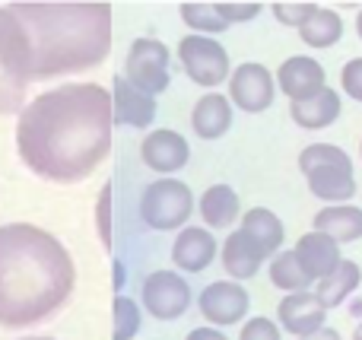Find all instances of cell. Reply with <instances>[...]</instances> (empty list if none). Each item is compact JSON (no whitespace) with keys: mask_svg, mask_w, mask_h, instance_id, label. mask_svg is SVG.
<instances>
[{"mask_svg":"<svg viewBox=\"0 0 362 340\" xmlns=\"http://www.w3.org/2000/svg\"><path fill=\"white\" fill-rule=\"evenodd\" d=\"M112 127V93L99 83H67L23 108L16 150L35 175L70 184L105 163Z\"/></svg>","mask_w":362,"mask_h":340,"instance_id":"1","label":"cell"},{"mask_svg":"<svg viewBox=\"0 0 362 340\" xmlns=\"http://www.w3.org/2000/svg\"><path fill=\"white\" fill-rule=\"evenodd\" d=\"M74 283V258L51 233L29 223L0 226V324L25 328L48 318Z\"/></svg>","mask_w":362,"mask_h":340,"instance_id":"2","label":"cell"},{"mask_svg":"<svg viewBox=\"0 0 362 340\" xmlns=\"http://www.w3.org/2000/svg\"><path fill=\"white\" fill-rule=\"evenodd\" d=\"M32 51V80L89 70L112 51L108 4H10Z\"/></svg>","mask_w":362,"mask_h":340,"instance_id":"3","label":"cell"},{"mask_svg":"<svg viewBox=\"0 0 362 340\" xmlns=\"http://www.w3.org/2000/svg\"><path fill=\"white\" fill-rule=\"evenodd\" d=\"M32 83V51L19 19L10 6H0V115L23 112L25 89Z\"/></svg>","mask_w":362,"mask_h":340,"instance_id":"4","label":"cell"},{"mask_svg":"<svg viewBox=\"0 0 362 340\" xmlns=\"http://www.w3.org/2000/svg\"><path fill=\"white\" fill-rule=\"evenodd\" d=\"M194 213V194L185 182L178 178H159L140 197V216L150 229L169 233L181 229Z\"/></svg>","mask_w":362,"mask_h":340,"instance_id":"5","label":"cell"},{"mask_svg":"<svg viewBox=\"0 0 362 340\" xmlns=\"http://www.w3.org/2000/svg\"><path fill=\"white\" fill-rule=\"evenodd\" d=\"M178 57H181V67L185 74L191 76L197 86L213 89L216 93L219 83H229L232 74V64H229V51L216 42V38H206V35H185L178 42Z\"/></svg>","mask_w":362,"mask_h":340,"instance_id":"6","label":"cell"},{"mask_svg":"<svg viewBox=\"0 0 362 340\" xmlns=\"http://www.w3.org/2000/svg\"><path fill=\"white\" fill-rule=\"evenodd\" d=\"M169 64L172 54L159 38H137L131 45V51H127L124 80L140 93L159 95L169 89Z\"/></svg>","mask_w":362,"mask_h":340,"instance_id":"7","label":"cell"},{"mask_svg":"<svg viewBox=\"0 0 362 340\" xmlns=\"http://www.w3.org/2000/svg\"><path fill=\"white\" fill-rule=\"evenodd\" d=\"M197 305L200 315L210 322V328H232V324L245 322V315L251 309V296L235 280H213V283L204 286Z\"/></svg>","mask_w":362,"mask_h":340,"instance_id":"8","label":"cell"},{"mask_svg":"<svg viewBox=\"0 0 362 340\" xmlns=\"http://www.w3.org/2000/svg\"><path fill=\"white\" fill-rule=\"evenodd\" d=\"M276 95V80L264 64H238L229 74V102L248 115H257L264 108L274 105Z\"/></svg>","mask_w":362,"mask_h":340,"instance_id":"9","label":"cell"},{"mask_svg":"<svg viewBox=\"0 0 362 340\" xmlns=\"http://www.w3.org/2000/svg\"><path fill=\"white\" fill-rule=\"evenodd\" d=\"M144 305L159 322H175L191 305V286L175 271H156L144 280Z\"/></svg>","mask_w":362,"mask_h":340,"instance_id":"10","label":"cell"},{"mask_svg":"<svg viewBox=\"0 0 362 340\" xmlns=\"http://www.w3.org/2000/svg\"><path fill=\"white\" fill-rule=\"evenodd\" d=\"M274 80H276V86L289 95V102H305L327 86V74H325V67H321V61H315V57H308V54L286 57Z\"/></svg>","mask_w":362,"mask_h":340,"instance_id":"11","label":"cell"},{"mask_svg":"<svg viewBox=\"0 0 362 340\" xmlns=\"http://www.w3.org/2000/svg\"><path fill=\"white\" fill-rule=\"evenodd\" d=\"M140 156H144V163L150 165L153 172H159V175H172V172L185 169L187 159H191V146H187V140L181 137L178 131H169V127H163V131H153L144 137V143H140Z\"/></svg>","mask_w":362,"mask_h":340,"instance_id":"12","label":"cell"},{"mask_svg":"<svg viewBox=\"0 0 362 340\" xmlns=\"http://www.w3.org/2000/svg\"><path fill=\"white\" fill-rule=\"evenodd\" d=\"M276 322H280V331L293 337H305L315 334L318 328H325L327 322V309L315 299V293H289L280 305H276Z\"/></svg>","mask_w":362,"mask_h":340,"instance_id":"13","label":"cell"},{"mask_svg":"<svg viewBox=\"0 0 362 340\" xmlns=\"http://www.w3.org/2000/svg\"><path fill=\"white\" fill-rule=\"evenodd\" d=\"M216 235L206 226H185L175 235V245H172V261L178 264V271L185 274H200L216 261Z\"/></svg>","mask_w":362,"mask_h":340,"instance_id":"14","label":"cell"},{"mask_svg":"<svg viewBox=\"0 0 362 340\" xmlns=\"http://www.w3.org/2000/svg\"><path fill=\"white\" fill-rule=\"evenodd\" d=\"M293 254H296V261L302 264V271L308 274L312 283H318V280H325L327 274H334L340 267V261H344L337 242L327 239V235H321V233H315V229L296 242Z\"/></svg>","mask_w":362,"mask_h":340,"instance_id":"15","label":"cell"},{"mask_svg":"<svg viewBox=\"0 0 362 340\" xmlns=\"http://www.w3.org/2000/svg\"><path fill=\"white\" fill-rule=\"evenodd\" d=\"M112 118L115 124L127 127H150L156 118V99L134 89L124 76H115L112 86Z\"/></svg>","mask_w":362,"mask_h":340,"instance_id":"16","label":"cell"},{"mask_svg":"<svg viewBox=\"0 0 362 340\" xmlns=\"http://www.w3.org/2000/svg\"><path fill=\"white\" fill-rule=\"evenodd\" d=\"M264 261H267V254H264L261 245H257L255 239H248L242 229H235V233L226 239V245H223V267H226V274H229L235 283L257 277V274H261V267H264Z\"/></svg>","mask_w":362,"mask_h":340,"instance_id":"17","label":"cell"},{"mask_svg":"<svg viewBox=\"0 0 362 340\" xmlns=\"http://www.w3.org/2000/svg\"><path fill=\"white\" fill-rule=\"evenodd\" d=\"M340 112H344V102H340L337 89H331V86L315 93L312 99L289 105V115H293V121L302 131H325V127H331L340 118Z\"/></svg>","mask_w":362,"mask_h":340,"instance_id":"18","label":"cell"},{"mask_svg":"<svg viewBox=\"0 0 362 340\" xmlns=\"http://www.w3.org/2000/svg\"><path fill=\"white\" fill-rule=\"evenodd\" d=\"M315 233L334 239L337 245H350L362 239V207L356 204H334L315 213Z\"/></svg>","mask_w":362,"mask_h":340,"instance_id":"19","label":"cell"},{"mask_svg":"<svg viewBox=\"0 0 362 340\" xmlns=\"http://www.w3.org/2000/svg\"><path fill=\"white\" fill-rule=\"evenodd\" d=\"M191 127L197 137L204 140H219L223 134H229L232 127V102L223 93H206L197 99L191 112Z\"/></svg>","mask_w":362,"mask_h":340,"instance_id":"20","label":"cell"},{"mask_svg":"<svg viewBox=\"0 0 362 340\" xmlns=\"http://www.w3.org/2000/svg\"><path fill=\"white\" fill-rule=\"evenodd\" d=\"M305 178H308V191H312L318 201H325L327 207H334V204H350L359 191L356 178H353V169H340V165L315 169V172H308Z\"/></svg>","mask_w":362,"mask_h":340,"instance_id":"21","label":"cell"},{"mask_svg":"<svg viewBox=\"0 0 362 340\" xmlns=\"http://www.w3.org/2000/svg\"><path fill=\"white\" fill-rule=\"evenodd\" d=\"M197 210H200V216H204L206 229H229L232 223L242 216V201H238L232 184H210V188L200 194Z\"/></svg>","mask_w":362,"mask_h":340,"instance_id":"22","label":"cell"},{"mask_svg":"<svg viewBox=\"0 0 362 340\" xmlns=\"http://www.w3.org/2000/svg\"><path fill=\"white\" fill-rule=\"evenodd\" d=\"M242 233L248 239H255L261 245V252L267 258H274L276 252H283V239H286V229H283L280 216L267 207H251L242 213Z\"/></svg>","mask_w":362,"mask_h":340,"instance_id":"23","label":"cell"},{"mask_svg":"<svg viewBox=\"0 0 362 340\" xmlns=\"http://www.w3.org/2000/svg\"><path fill=\"white\" fill-rule=\"evenodd\" d=\"M359 283H362V267L356 264V261H346L344 258L337 271L327 274L325 280H318V283H315V299H318V303L331 312V309H337V305H344L346 299L359 290Z\"/></svg>","mask_w":362,"mask_h":340,"instance_id":"24","label":"cell"},{"mask_svg":"<svg viewBox=\"0 0 362 340\" xmlns=\"http://www.w3.org/2000/svg\"><path fill=\"white\" fill-rule=\"evenodd\" d=\"M299 38L308 48H331V45H337L344 38V19H340L337 10L318 6V13L299 29Z\"/></svg>","mask_w":362,"mask_h":340,"instance_id":"25","label":"cell"},{"mask_svg":"<svg viewBox=\"0 0 362 340\" xmlns=\"http://www.w3.org/2000/svg\"><path fill=\"white\" fill-rule=\"evenodd\" d=\"M270 283L276 286V290H283L289 296V293H308V286H315L312 280H308V274L302 271V264L296 261L293 252H276L274 258H270Z\"/></svg>","mask_w":362,"mask_h":340,"instance_id":"26","label":"cell"},{"mask_svg":"<svg viewBox=\"0 0 362 340\" xmlns=\"http://www.w3.org/2000/svg\"><path fill=\"white\" fill-rule=\"evenodd\" d=\"M181 19L185 25L194 32V35H206L216 38L219 32H226L229 25L223 23V16L216 13V4H181Z\"/></svg>","mask_w":362,"mask_h":340,"instance_id":"27","label":"cell"},{"mask_svg":"<svg viewBox=\"0 0 362 340\" xmlns=\"http://www.w3.org/2000/svg\"><path fill=\"white\" fill-rule=\"evenodd\" d=\"M327 165H340V169H353V159L346 156V150L334 143H312L299 153V169L305 172H315V169H327Z\"/></svg>","mask_w":362,"mask_h":340,"instance_id":"28","label":"cell"},{"mask_svg":"<svg viewBox=\"0 0 362 340\" xmlns=\"http://www.w3.org/2000/svg\"><path fill=\"white\" fill-rule=\"evenodd\" d=\"M112 334L115 340H131V337H137V331H140V309H137V303L134 299H127V296H118L115 299V305H112Z\"/></svg>","mask_w":362,"mask_h":340,"instance_id":"29","label":"cell"},{"mask_svg":"<svg viewBox=\"0 0 362 340\" xmlns=\"http://www.w3.org/2000/svg\"><path fill=\"white\" fill-rule=\"evenodd\" d=\"M270 10H274L276 23L293 25V29H302V25L318 13V4H286V0H280V4H270Z\"/></svg>","mask_w":362,"mask_h":340,"instance_id":"30","label":"cell"},{"mask_svg":"<svg viewBox=\"0 0 362 340\" xmlns=\"http://www.w3.org/2000/svg\"><path fill=\"white\" fill-rule=\"evenodd\" d=\"M238 340H283V331H280V324L270 322V318L255 315V318H248V322L242 324Z\"/></svg>","mask_w":362,"mask_h":340,"instance_id":"31","label":"cell"},{"mask_svg":"<svg viewBox=\"0 0 362 340\" xmlns=\"http://www.w3.org/2000/svg\"><path fill=\"white\" fill-rule=\"evenodd\" d=\"M261 10H264V4H216V13L223 16V23L226 25H232V23H251V19H257L261 16Z\"/></svg>","mask_w":362,"mask_h":340,"instance_id":"32","label":"cell"},{"mask_svg":"<svg viewBox=\"0 0 362 340\" xmlns=\"http://www.w3.org/2000/svg\"><path fill=\"white\" fill-rule=\"evenodd\" d=\"M95 220H99L102 245L112 248V184H105V188H102L99 204H95Z\"/></svg>","mask_w":362,"mask_h":340,"instance_id":"33","label":"cell"},{"mask_svg":"<svg viewBox=\"0 0 362 340\" xmlns=\"http://www.w3.org/2000/svg\"><path fill=\"white\" fill-rule=\"evenodd\" d=\"M340 89L350 99L362 102V57H353V61L344 64V70H340Z\"/></svg>","mask_w":362,"mask_h":340,"instance_id":"34","label":"cell"},{"mask_svg":"<svg viewBox=\"0 0 362 340\" xmlns=\"http://www.w3.org/2000/svg\"><path fill=\"white\" fill-rule=\"evenodd\" d=\"M185 340H229V337H226L219 328H210V324H204V328H194Z\"/></svg>","mask_w":362,"mask_h":340,"instance_id":"35","label":"cell"},{"mask_svg":"<svg viewBox=\"0 0 362 340\" xmlns=\"http://www.w3.org/2000/svg\"><path fill=\"white\" fill-rule=\"evenodd\" d=\"M299 340H344V337H340V331H334V328H327V324H325V328H318L315 334H305Z\"/></svg>","mask_w":362,"mask_h":340,"instance_id":"36","label":"cell"},{"mask_svg":"<svg viewBox=\"0 0 362 340\" xmlns=\"http://www.w3.org/2000/svg\"><path fill=\"white\" fill-rule=\"evenodd\" d=\"M124 286V267H121V261H115V290H121Z\"/></svg>","mask_w":362,"mask_h":340,"instance_id":"37","label":"cell"},{"mask_svg":"<svg viewBox=\"0 0 362 340\" xmlns=\"http://www.w3.org/2000/svg\"><path fill=\"white\" fill-rule=\"evenodd\" d=\"M356 32H359V38H362V10H359V16H356Z\"/></svg>","mask_w":362,"mask_h":340,"instance_id":"38","label":"cell"},{"mask_svg":"<svg viewBox=\"0 0 362 340\" xmlns=\"http://www.w3.org/2000/svg\"><path fill=\"white\" fill-rule=\"evenodd\" d=\"M353 340H362V324H359L356 331H353Z\"/></svg>","mask_w":362,"mask_h":340,"instance_id":"39","label":"cell"},{"mask_svg":"<svg viewBox=\"0 0 362 340\" xmlns=\"http://www.w3.org/2000/svg\"><path fill=\"white\" fill-rule=\"evenodd\" d=\"M25 340H51V337H25Z\"/></svg>","mask_w":362,"mask_h":340,"instance_id":"40","label":"cell"},{"mask_svg":"<svg viewBox=\"0 0 362 340\" xmlns=\"http://www.w3.org/2000/svg\"><path fill=\"white\" fill-rule=\"evenodd\" d=\"M359 153H362V146H359Z\"/></svg>","mask_w":362,"mask_h":340,"instance_id":"41","label":"cell"}]
</instances>
